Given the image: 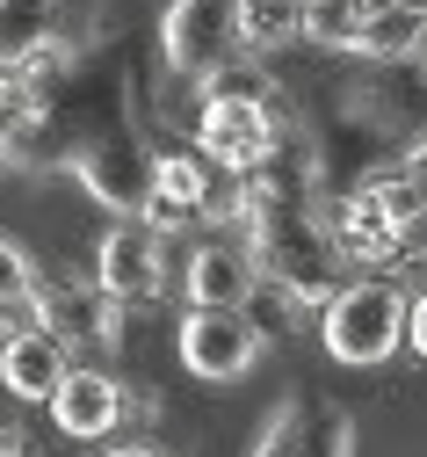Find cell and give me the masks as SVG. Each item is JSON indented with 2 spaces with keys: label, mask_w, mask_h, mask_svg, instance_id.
<instances>
[{
  "label": "cell",
  "mask_w": 427,
  "mask_h": 457,
  "mask_svg": "<svg viewBox=\"0 0 427 457\" xmlns=\"http://www.w3.org/2000/svg\"><path fill=\"white\" fill-rule=\"evenodd\" d=\"M406 283L398 276H341L333 291L319 298V341L326 356L348 370H377L398 356V334H406Z\"/></svg>",
  "instance_id": "1"
},
{
  "label": "cell",
  "mask_w": 427,
  "mask_h": 457,
  "mask_svg": "<svg viewBox=\"0 0 427 457\" xmlns=\"http://www.w3.org/2000/svg\"><path fill=\"white\" fill-rule=\"evenodd\" d=\"M152 160H160V145H152V131L138 124V117H124V124H109V131H87L73 153H66V175L87 189V204H102L109 218H138V204H145V189H152Z\"/></svg>",
  "instance_id": "2"
},
{
  "label": "cell",
  "mask_w": 427,
  "mask_h": 457,
  "mask_svg": "<svg viewBox=\"0 0 427 457\" xmlns=\"http://www.w3.org/2000/svg\"><path fill=\"white\" fill-rule=\"evenodd\" d=\"M22 312H29V327H44L73 363H94L102 349L124 341V312H116L94 283H73V276H44L37 298H29Z\"/></svg>",
  "instance_id": "3"
},
{
  "label": "cell",
  "mask_w": 427,
  "mask_h": 457,
  "mask_svg": "<svg viewBox=\"0 0 427 457\" xmlns=\"http://www.w3.org/2000/svg\"><path fill=\"white\" fill-rule=\"evenodd\" d=\"M160 59L174 80H210L218 66L239 59V29H232V0H167L160 15Z\"/></svg>",
  "instance_id": "4"
},
{
  "label": "cell",
  "mask_w": 427,
  "mask_h": 457,
  "mask_svg": "<svg viewBox=\"0 0 427 457\" xmlns=\"http://www.w3.org/2000/svg\"><path fill=\"white\" fill-rule=\"evenodd\" d=\"M94 291L116 305V312H138L167 291V240L145 233L138 218H116L109 233L94 240Z\"/></svg>",
  "instance_id": "5"
},
{
  "label": "cell",
  "mask_w": 427,
  "mask_h": 457,
  "mask_svg": "<svg viewBox=\"0 0 427 457\" xmlns=\"http://www.w3.org/2000/svg\"><path fill=\"white\" fill-rule=\"evenodd\" d=\"M174 356H181V370H189L196 385H239L247 370H261V341H254V327L239 320V312H203V305H189L181 312V327H174Z\"/></svg>",
  "instance_id": "6"
},
{
  "label": "cell",
  "mask_w": 427,
  "mask_h": 457,
  "mask_svg": "<svg viewBox=\"0 0 427 457\" xmlns=\"http://www.w3.org/2000/svg\"><path fill=\"white\" fill-rule=\"evenodd\" d=\"M44 414L66 443H102V436H116L131 421V385L116 370H102V363H66L58 392L44 399Z\"/></svg>",
  "instance_id": "7"
},
{
  "label": "cell",
  "mask_w": 427,
  "mask_h": 457,
  "mask_svg": "<svg viewBox=\"0 0 427 457\" xmlns=\"http://www.w3.org/2000/svg\"><path fill=\"white\" fill-rule=\"evenodd\" d=\"M254 291V254L239 247L232 233H203L181 262V298L203 312H239V298Z\"/></svg>",
  "instance_id": "8"
},
{
  "label": "cell",
  "mask_w": 427,
  "mask_h": 457,
  "mask_svg": "<svg viewBox=\"0 0 427 457\" xmlns=\"http://www.w3.org/2000/svg\"><path fill=\"white\" fill-rule=\"evenodd\" d=\"M66 349L44 334V327H29V312L8 327V341H0V392L8 399H22V407H44V399L58 392V378H66Z\"/></svg>",
  "instance_id": "9"
},
{
  "label": "cell",
  "mask_w": 427,
  "mask_h": 457,
  "mask_svg": "<svg viewBox=\"0 0 427 457\" xmlns=\"http://www.w3.org/2000/svg\"><path fill=\"white\" fill-rule=\"evenodd\" d=\"M51 44H66V8L58 0H0V73H22Z\"/></svg>",
  "instance_id": "10"
},
{
  "label": "cell",
  "mask_w": 427,
  "mask_h": 457,
  "mask_svg": "<svg viewBox=\"0 0 427 457\" xmlns=\"http://www.w3.org/2000/svg\"><path fill=\"white\" fill-rule=\"evenodd\" d=\"M420 37H427V8H420V0H377L370 29H362V44H355V59H370V66H413L420 59Z\"/></svg>",
  "instance_id": "11"
},
{
  "label": "cell",
  "mask_w": 427,
  "mask_h": 457,
  "mask_svg": "<svg viewBox=\"0 0 427 457\" xmlns=\"http://www.w3.org/2000/svg\"><path fill=\"white\" fill-rule=\"evenodd\" d=\"M312 312H319V305H304L297 291H283V283H275V276H261V269H254V291L239 298V320L254 327L261 349H275V341L304 334V327H312Z\"/></svg>",
  "instance_id": "12"
},
{
  "label": "cell",
  "mask_w": 427,
  "mask_h": 457,
  "mask_svg": "<svg viewBox=\"0 0 427 457\" xmlns=\"http://www.w3.org/2000/svg\"><path fill=\"white\" fill-rule=\"evenodd\" d=\"M232 29H239V51H247V59L283 51L304 29V0H232Z\"/></svg>",
  "instance_id": "13"
},
{
  "label": "cell",
  "mask_w": 427,
  "mask_h": 457,
  "mask_svg": "<svg viewBox=\"0 0 427 457\" xmlns=\"http://www.w3.org/2000/svg\"><path fill=\"white\" fill-rule=\"evenodd\" d=\"M297 457H355V414L333 399H290Z\"/></svg>",
  "instance_id": "14"
},
{
  "label": "cell",
  "mask_w": 427,
  "mask_h": 457,
  "mask_svg": "<svg viewBox=\"0 0 427 457\" xmlns=\"http://www.w3.org/2000/svg\"><path fill=\"white\" fill-rule=\"evenodd\" d=\"M370 8L377 0H304V29L297 37H312L319 51H355L362 29H370Z\"/></svg>",
  "instance_id": "15"
},
{
  "label": "cell",
  "mask_w": 427,
  "mask_h": 457,
  "mask_svg": "<svg viewBox=\"0 0 427 457\" xmlns=\"http://www.w3.org/2000/svg\"><path fill=\"white\" fill-rule=\"evenodd\" d=\"M37 283H44L37 254H29L22 240H8V233H0V312H22V305L37 298Z\"/></svg>",
  "instance_id": "16"
},
{
  "label": "cell",
  "mask_w": 427,
  "mask_h": 457,
  "mask_svg": "<svg viewBox=\"0 0 427 457\" xmlns=\"http://www.w3.org/2000/svg\"><path fill=\"white\" fill-rule=\"evenodd\" d=\"M247 457H297V428H290V399L261 421V436L247 443Z\"/></svg>",
  "instance_id": "17"
},
{
  "label": "cell",
  "mask_w": 427,
  "mask_h": 457,
  "mask_svg": "<svg viewBox=\"0 0 427 457\" xmlns=\"http://www.w3.org/2000/svg\"><path fill=\"white\" fill-rule=\"evenodd\" d=\"M102 457H167L160 443H116V450H102Z\"/></svg>",
  "instance_id": "18"
},
{
  "label": "cell",
  "mask_w": 427,
  "mask_h": 457,
  "mask_svg": "<svg viewBox=\"0 0 427 457\" xmlns=\"http://www.w3.org/2000/svg\"><path fill=\"white\" fill-rule=\"evenodd\" d=\"M0 457H29V443H22V436H15L8 421H0Z\"/></svg>",
  "instance_id": "19"
},
{
  "label": "cell",
  "mask_w": 427,
  "mask_h": 457,
  "mask_svg": "<svg viewBox=\"0 0 427 457\" xmlns=\"http://www.w3.org/2000/svg\"><path fill=\"white\" fill-rule=\"evenodd\" d=\"M0 117H8V73H0Z\"/></svg>",
  "instance_id": "20"
}]
</instances>
